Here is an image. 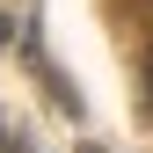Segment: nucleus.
Returning a JSON list of instances; mask_svg holds the SVG:
<instances>
[{
    "mask_svg": "<svg viewBox=\"0 0 153 153\" xmlns=\"http://www.w3.org/2000/svg\"><path fill=\"white\" fill-rule=\"evenodd\" d=\"M139 109H146V124H153V44H146V102Z\"/></svg>",
    "mask_w": 153,
    "mask_h": 153,
    "instance_id": "nucleus-1",
    "label": "nucleus"
},
{
    "mask_svg": "<svg viewBox=\"0 0 153 153\" xmlns=\"http://www.w3.org/2000/svg\"><path fill=\"white\" fill-rule=\"evenodd\" d=\"M0 153H22V139H15V131H7V124H0Z\"/></svg>",
    "mask_w": 153,
    "mask_h": 153,
    "instance_id": "nucleus-2",
    "label": "nucleus"
}]
</instances>
